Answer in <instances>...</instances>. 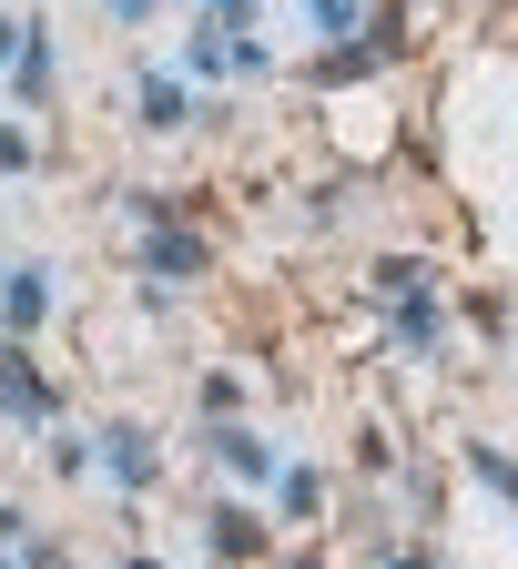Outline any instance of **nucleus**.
Here are the masks:
<instances>
[{
	"label": "nucleus",
	"instance_id": "f257e3e1",
	"mask_svg": "<svg viewBox=\"0 0 518 569\" xmlns=\"http://www.w3.org/2000/svg\"><path fill=\"white\" fill-rule=\"evenodd\" d=\"M203 264H213V244L193 224H173V213H153V234H142V274H153V284H193Z\"/></svg>",
	"mask_w": 518,
	"mask_h": 569
},
{
	"label": "nucleus",
	"instance_id": "f03ea898",
	"mask_svg": "<svg viewBox=\"0 0 518 569\" xmlns=\"http://www.w3.org/2000/svg\"><path fill=\"white\" fill-rule=\"evenodd\" d=\"M11 102L21 112L51 102V31H41V11H11Z\"/></svg>",
	"mask_w": 518,
	"mask_h": 569
},
{
	"label": "nucleus",
	"instance_id": "7ed1b4c3",
	"mask_svg": "<svg viewBox=\"0 0 518 569\" xmlns=\"http://www.w3.org/2000/svg\"><path fill=\"white\" fill-rule=\"evenodd\" d=\"M0 377H11V427H21V438H41V427L61 417V397H51L41 367H31V336H11V367H0Z\"/></svg>",
	"mask_w": 518,
	"mask_h": 569
},
{
	"label": "nucleus",
	"instance_id": "20e7f679",
	"mask_svg": "<svg viewBox=\"0 0 518 569\" xmlns=\"http://www.w3.org/2000/svg\"><path fill=\"white\" fill-rule=\"evenodd\" d=\"M193 71H203V82H225V71H235V82H255V71H265V41L255 31H193Z\"/></svg>",
	"mask_w": 518,
	"mask_h": 569
},
{
	"label": "nucleus",
	"instance_id": "39448f33",
	"mask_svg": "<svg viewBox=\"0 0 518 569\" xmlns=\"http://www.w3.org/2000/svg\"><path fill=\"white\" fill-rule=\"evenodd\" d=\"M102 468H112V488L122 498H142V488H153V438H142V427H102Z\"/></svg>",
	"mask_w": 518,
	"mask_h": 569
},
{
	"label": "nucleus",
	"instance_id": "423d86ee",
	"mask_svg": "<svg viewBox=\"0 0 518 569\" xmlns=\"http://www.w3.org/2000/svg\"><path fill=\"white\" fill-rule=\"evenodd\" d=\"M387 346H397V356H437V346H448V316H437L427 296H397V326H387Z\"/></svg>",
	"mask_w": 518,
	"mask_h": 569
},
{
	"label": "nucleus",
	"instance_id": "0eeeda50",
	"mask_svg": "<svg viewBox=\"0 0 518 569\" xmlns=\"http://www.w3.org/2000/svg\"><path fill=\"white\" fill-rule=\"evenodd\" d=\"M203 438H213V458H225L235 478H275V448L255 438V427H235V417H213V427H203Z\"/></svg>",
	"mask_w": 518,
	"mask_h": 569
},
{
	"label": "nucleus",
	"instance_id": "6e6552de",
	"mask_svg": "<svg viewBox=\"0 0 518 569\" xmlns=\"http://www.w3.org/2000/svg\"><path fill=\"white\" fill-rule=\"evenodd\" d=\"M41 316H51V274L31 254H11V336H41Z\"/></svg>",
	"mask_w": 518,
	"mask_h": 569
},
{
	"label": "nucleus",
	"instance_id": "1a4fd4ad",
	"mask_svg": "<svg viewBox=\"0 0 518 569\" xmlns=\"http://www.w3.org/2000/svg\"><path fill=\"white\" fill-rule=\"evenodd\" d=\"M132 122H142V132H183V122H193L183 82H132Z\"/></svg>",
	"mask_w": 518,
	"mask_h": 569
},
{
	"label": "nucleus",
	"instance_id": "9d476101",
	"mask_svg": "<svg viewBox=\"0 0 518 569\" xmlns=\"http://www.w3.org/2000/svg\"><path fill=\"white\" fill-rule=\"evenodd\" d=\"M203 549H213V559H255V549H265V519L213 509V519H203Z\"/></svg>",
	"mask_w": 518,
	"mask_h": 569
},
{
	"label": "nucleus",
	"instance_id": "9b49d317",
	"mask_svg": "<svg viewBox=\"0 0 518 569\" xmlns=\"http://www.w3.org/2000/svg\"><path fill=\"white\" fill-rule=\"evenodd\" d=\"M275 509H285V519H316V509H326V478H316V468H275Z\"/></svg>",
	"mask_w": 518,
	"mask_h": 569
},
{
	"label": "nucleus",
	"instance_id": "f8f14e48",
	"mask_svg": "<svg viewBox=\"0 0 518 569\" xmlns=\"http://www.w3.org/2000/svg\"><path fill=\"white\" fill-rule=\"evenodd\" d=\"M295 11H306L316 31H336V41H346V31H366V21H377V0H295Z\"/></svg>",
	"mask_w": 518,
	"mask_h": 569
},
{
	"label": "nucleus",
	"instance_id": "ddd939ff",
	"mask_svg": "<svg viewBox=\"0 0 518 569\" xmlns=\"http://www.w3.org/2000/svg\"><path fill=\"white\" fill-rule=\"evenodd\" d=\"M366 284H377V296H417L427 264H417V254H377V274H366Z\"/></svg>",
	"mask_w": 518,
	"mask_h": 569
},
{
	"label": "nucleus",
	"instance_id": "4468645a",
	"mask_svg": "<svg viewBox=\"0 0 518 569\" xmlns=\"http://www.w3.org/2000/svg\"><path fill=\"white\" fill-rule=\"evenodd\" d=\"M203 21H213V31H255L265 0H203Z\"/></svg>",
	"mask_w": 518,
	"mask_h": 569
},
{
	"label": "nucleus",
	"instance_id": "2eb2a0df",
	"mask_svg": "<svg viewBox=\"0 0 518 569\" xmlns=\"http://www.w3.org/2000/svg\"><path fill=\"white\" fill-rule=\"evenodd\" d=\"M163 11V0H112V21H153Z\"/></svg>",
	"mask_w": 518,
	"mask_h": 569
}]
</instances>
